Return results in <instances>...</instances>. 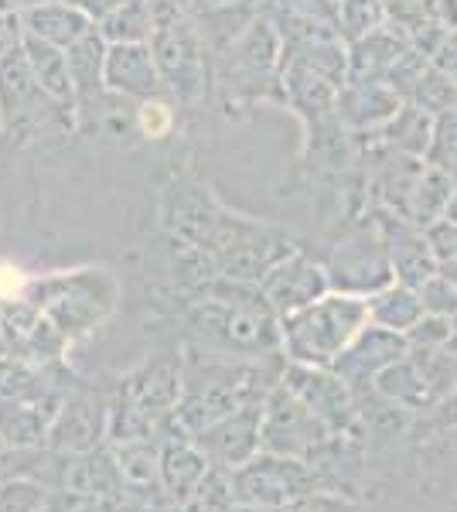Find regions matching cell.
I'll return each instance as SVG.
<instances>
[{
	"label": "cell",
	"mask_w": 457,
	"mask_h": 512,
	"mask_svg": "<svg viewBox=\"0 0 457 512\" xmlns=\"http://www.w3.org/2000/svg\"><path fill=\"white\" fill-rule=\"evenodd\" d=\"M188 325V345L229 359H273L284 355L280 315L270 308L260 284L222 277L202 301L181 311Z\"/></svg>",
	"instance_id": "1"
},
{
	"label": "cell",
	"mask_w": 457,
	"mask_h": 512,
	"mask_svg": "<svg viewBox=\"0 0 457 512\" xmlns=\"http://www.w3.org/2000/svg\"><path fill=\"white\" fill-rule=\"evenodd\" d=\"M284 355L273 359H229L185 345V386L178 400V424L195 437L232 417L249 403H263L284 373Z\"/></svg>",
	"instance_id": "2"
},
{
	"label": "cell",
	"mask_w": 457,
	"mask_h": 512,
	"mask_svg": "<svg viewBox=\"0 0 457 512\" xmlns=\"http://www.w3.org/2000/svg\"><path fill=\"white\" fill-rule=\"evenodd\" d=\"M287 41L277 21L260 14L239 35L212 52V79L229 110H253L260 103L284 106Z\"/></svg>",
	"instance_id": "3"
},
{
	"label": "cell",
	"mask_w": 457,
	"mask_h": 512,
	"mask_svg": "<svg viewBox=\"0 0 457 512\" xmlns=\"http://www.w3.org/2000/svg\"><path fill=\"white\" fill-rule=\"evenodd\" d=\"M151 7L154 28L147 45L154 52L157 69H161L164 89L181 110H195L215 89L212 48L181 0H151Z\"/></svg>",
	"instance_id": "4"
},
{
	"label": "cell",
	"mask_w": 457,
	"mask_h": 512,
	"mask_svg": "<svg viewBox=\"0 0 457 512\" xmlns=\"http://www.w3.org/2000/svg\"><path fill=\"white\" fill-rule=\"evenodd\" d=\"M28 297L69 342L89 338L120 304V277L106 263H86L72 270L31 277Z\"/></svg>",
	"instance_id": "5"
},
{
	"label": "cell",
	"mask_w": 457,
	"mask_h": 512,
	"mask_svg": "<svg viewBox=\"0 0 457 512\" xmlns=\"http://www.w3.org/2000/svg\"><path fill=\"white\" fill-rule=\"evenodd\" d=\"M185 386V352H154L120 379L110 410V441L161 437Z\"/></svg>",
	"instance_id": "6"
},
{
	"label": "cell",
	"mask_w": 457,
	"mask_h": 512,
	"mask_svg": "<svg viewBox=\"0 0 457 512\" xmlns=\"http://www.w3.org/2000/svg\"><path fill=\"white\" fill-rule=\"evenodd\" d=\"M369 325V297L328 291L314 304L280 318L284 359L304 366H335V359Z\"/></svg>",
	"instance_id": "7"
},
{
	"label": "cell",
	"mask_w": 457,
	"mask_h": 512,
	"mask_svg": "<svg viewBox=\"0 0 457 512\" xmlns=\"http://www.w3.org/2000/svg\"><path fill=\"white\" fill-rule=\"evenodd\" d=\"M79 130L76 106L58 103L38 86L24 48L0 59V134L18 144H41L52 137H69Z\"/></svg>",
	"instance_id": "8"
},
{
	"label": "cell",
	"mask_w": 457,
	"mask_h": 512,
	"mask_svg": "<svg viewBox=\"0 0 457 512\" xmlns=\"http://www.w3.org/2000/svg\"><path fill=\"white\" fill-rule=\"evenodd\" d=\"M294 250H301V239L290 229L270 219L246 216V212H236L229 205L222 209L209 239V253L219 274L229 280H243V284H260Z\"/></svg>",
	"instance_id": "9"
},
{
	"label": "cell",
	"mask_w": 457,
	"mask_h": 512,
	"mask_svg": "<svg viewBox=\"0 0 457 512\" xmlns=\"http://www.w3.org/2000/svg\"><path fill=\"white\" fill-rule=\"evenodd\" d=\"M140 270L144 284L157 301H181V311L202 301L219 280L212 253L188 239L157 229L154 236L144 239L140 246Z\"/></svg>",
	"instance_id": "10"
},
{
	"label": "cell",
	"mask_w": 457,
	"mask_h": 512,
	"mask_svg": "<svg viewBox=\"0 0 457 512\" xmlns=\"http://www.w3.org/2000/svg\"><path fill=\"white\" fill-rule=\"evenodd\" d=\"M324 270H328L331 291L355 297H372L396 280L386 236H382L369 209L359 219L345 222L342 236L331 243V253L324 256Z\"/></svg>",
	"instance_id": "11"
},
{
	"label": "cell",
	"mask_w": 457,
	"mask_h": 512,
	"mask_svg": "<svg viewBox=\"0 0 457 512\" xmlns=\"http://www.w3.org/2000/svg\"><path fill=\"white\" fill-rule=\"evenodd\" d=\"M331 434L335 431L294 390H287L284 383L273 386L267 403H263L260 451L314 465L321 451L331 444Z\"/></svg>",
	"instance_id": "12"
},
{
	"label": "cell",
	"mask_w": 457,
	"mask_h": 512,
	"mask_svg": "<svg viewBox=\"0 0 457 512\" xmlns=\"http://www.w3.org/2000/svg\"><path fill=\"white\" fill-rule=\"evenodd\" d=\"M321 485V472L307 461L280 458V454L260 451L246 465L232 468V489H236L239 506H263L277 509L301 502Z\"/></svg>",
	"instance_id": "13"
},
{
	"label": "cell",
	"mask_w": 457,
	"mask_h": 512,
	"mask_svg": "<svg viewBox=\"0 0 457 512\" xmlns=\"http://www.w3.org/2000/svg\"><path fill=\"white\" fill-rule=\"evenodd\" d=\"M222 209H226V202L212 192L209 181L198 175L191 164H185V168H174L171 178L164 181L161 202H157V219H161V229L209 250V239L215 233V222H219Z\"/></svg>",
	"instance_id": "14"
},
{
	"label": "cell",
	"mask_w": 457,
	"mask_h": 512,
	"mask_svg": "<svg viewBox=\"0 0 457 512\" xmlns=\"http://www.w3.org/2000/svg\"><path fill=\"white\" fill-rule=\"evenodd\" d=\"M280 383L294 390L307 407L318 414L335 434L352 431L359 420V403L355 390L345 383L331 366H304V362H284Z\"/></svg>",
	"instance_id": "15"
},
{
	"label": "cell",
	"mask_w": 457,
	"mask_h": 512,
	"mask_svg": "<svg viewBox=\"0 0 457 512\" xmlns=\"http://www.w3.org/2000/svg\"><path fill=\"white\" fill-rule=\"evenodd\" d=\"M260 291L270 301V308L277 311L280 318H287L328 294L331 280H328V270H324V260H314L301 246V250L284 256V260L260 280Z\"/></svg>",
	"instance_id": "16"
},
{
	"label": "cell",
	"mask_w": 457,
	"mask_h": 512,
	"mask_svg": "<svg viewBox=\"0 0 457 512\" xmlns=\"http://www.w3.org/2000/svg\"><path fill=\"white\" fill-rule=\"evenodd\" d=\"M161 485H164V495L174 509H185L191 506L195 499L198 485L205 482L209 475L212 461L205 458V451L195 444L185 427L178 424V417H171L161 431Z\"/></svg>",
	"instance_id": "17"
},
{
	"label": "cell",
	"mask_w": 457,
	"mask_h": 512,
	"mask_svg": "<svg viewBox=\"0 0 457 512\" xmlns=\"http://www.w3.org/2000/svg\"><path fill=\"white\" fill-rule=\"evenodd\" d=\"M110 410L113 400L99 393H76L65 396L62 407L48 431V448L65 454H89L110 437Z\"/></svg>",
	"instance_id": "18"
},
{
	"label": "cell",
	"mask_w": 457,
	"mask_h": 512,
	"mask_svg": "<svg viewBox=\"0 0 457 512\" xmlns=\"http://www.w3.org/2000/svg\"><path fill=\"white\" fill-rule=\"evenodd\" d=\"M406 352H410V338L400 332H389V328H379L369 321V325L359 332V338L338 355L331 369H335L355 393H365L376 386V376L382 369L400 362Z\"/></svg>",
	"instance_id": "19"
},
{
	"label": "cell",
	"mask_w": 457,
	"mask_h": 512,
	"mask_svg": "<svg viewBox=\"0 0 457 512\" xmlns=\"http://www.w3.org/2000/svg\"><path fill=\"white\" fill-rule=\"evenodd\" d=\"M406 99L386 79H348L338 93V120L352 137L376 134L403 110Z\"/></svg>",
	"instance_id": "20"
},
{
	"label": "cell",
	"mask_w": 457,
	"mask_h": 512,
	"mask_svg": "<svg viewBox=\"0 0 457 512\" xmlns=\"http://www.w3.org/2000/svg\"><path fill=\"white\" fill-rule=\"evenodd\" d=\"M369 212L376 216L382 236H386L396 284L417 287V291H420L430 277L440 274V267H437L434 253H430L427 236H423L420 226H413L410 219L396 216V212H389V209H369Z\"/></svg>",
	"instance_id": "21"
},
{
	"label": "cell",
	"mask_w": 457,
	"mask_h": 512,
	"mask_svg": "<svg viewBox=\"0 0 457 512\" xmlns=\"http://www.w3.org/2000/svg\"><path fill=\"white\" fill-rule=\"evenodd\" d=\"M263 403H249V407L236 410L232 417L212 424L209 431L195 434V444L205 451V458H209L215 468H229L232 472V468L246 465L249 458L260 454Z\"/></svg>",
	"instance_id": "22"
},
{
	"label": "cell",
	"mask_w": 457,
	"mask_h": 512,
	"mask_svg": "<svg viewBox=\"0 0 457 512\" xmlns=\"http://www.w3.org/2000/svg\"><path fill=\"white\" fill-rule=\"evenodd\" d=\"M106 93L123 96L130 103L168 96L147 41H140V45H110V52H106Z\"/></svg>",
	"instance_id": "23"
},
{
	"label": "cell",
	"mask_w": 457,
	"mask_h": 512,
	"mask_svg": "<svg viewBox=\"0 0 457 512\" xmlns=\"http://www.w3.org/2000/svg\"><path fill=\"white\" fill-rule=\"evenodd\" d=\"M65 400V396H62ZM62 400H21V396H0V441L11 451L41 448L48 444L52 420Z\"/></svg>",
	"instance_id": "24"
},
{
	"label": "cell",
	"mask_w": 457,
	"mask_h": 512,
	"mask_svg": "<svg viewBox=\"0 0 457 512\" xmlns=\"http://www.w3.org/2000/svg\"><path fill=\"white\" fill-rule=\"evenodd\" d=\"M116 465L123 475V495H137L140 506H151V495L164 492L161 485V441L157 437H130L113 441Z\"/></svg>",
	"instance_id": "25"
},
{
	"label": "cell",
	"mask_w": 457,
	"mask_h": 512,
	"mask_svg": "<svg viewBox=\"0 0 457 512\" xmlns=\"http://www.w3.org/2000/svg\"><path fill=\"white\" fill-rule=\"evenodd\" d=\"M191 11V18L198 21L209 48H222L232 35L246 28L253 18L270 14L273 0H181Z\"/></svg>",
	"instance_id": "26"
},
{
	"label": "cell",
	"mask_w": 457,
	"mask_h": 512,
	"mask_svg": "<svg viewBox=\"0 0 457 512\" xmlns=\"http://www.w3.org/2000/svg\"><path fill=\"white\" fill-rule=\"evenodd\" d=\"M406 48H410V35H406L403 24L389 18L372 35L348 45V69H352L348 79H386Z\"/></svg>",
	"instance_id": "27"
},
{
	"label": "cell",
	"mask_w": 457,
	"mask_h": 512,
	"mask_svg": "<svg viewBox=\"0 0 457 512\" xmlns=\"http://www.w3.org/2000/svg\"><path fill=\"white\" fill-rule=\"evenodd\" d=\"M21 18L28 38L48 41V45L58 48L76 45L82 35H89L96 28V21L72 0H45V4L31 7V11H21Z\"/></svg>",
	"instance_id": "28"
},
{
	"label": "cell",
	"mask_w": 457,
	"mask_h": 512,
	"mask_svg": "<svg viewBox=\"0 0 457 512\" xmlns=\"http://www.w3.org/2000/svg\"><path fill=\"white\" fill-rule=\"evenodd\" d=\"M270 18L277 21L287 45L338 35V0H273Z\"/></svg>",
	"instance_id": "29"
},
{
	"label": "cell",
	"mask_w": 457,
	"mask_h": 512,
	"mask_svg": "<svg viewBox=\"0 0 457 512\" xmlns=\"http://www.w3.org/2000/svg\"><path fill=\"white\" fill-rule=\"evenodd\" d=\"M434 123L437 120L430 117V113H423L420 106L403 103V110L396 113L386 127L376 130V134L355 137V140L386 147V151H396V154H406V158H423V161H427L430 144H434Z\"/></svg>",
	"instance_id": "30"
},
{
	"label": "cell",
	"mask_w": 457,
	"mask_h": 512,
	"mask_svg": "<svg viewBox=\"0 0 457 512\" xmlns=\"http://www.w3.org/2000/svg\"><path fill=\"white\" fill-rule=\"evenodd\" d=\"M79 495L35 478H0V512H79Z\"/></svg>",
	"instance_id": "31"
},
{
	"label": "cell",
	"mask_w": 457,
	"mask_h": 512,
	"mask_svg": "<svg viewBox=\"0 0 457 512\" xmlns=\"http://www.w3.org/2000/svg\"><path fill=\"white\" fill-rule=\"evenodd\" d=\"M106 52H110V41L99 35V28H93L89 35H82L76 45L65 48V59H69L72 86H76L79 103L106 93Z\"/></svg>",
	"instance_id": "32"
},
{
	"label": "cell",
	"mask_w": 457,
	"mask_h": 512,
	"mask_svg": "<svg viewBox=\"0 0 457 512\" xmlns=\"http://www.w3.org/2000/svg\"><path fill=\"white\" fill-rule=\"evenodd\" d=\"M376 390L382 396H389L393 403H400V407H406L410 414H427V410H434L440 403L437 393L430 390V383L417 369V362L410 359V352H406L400 362L382 369L376 376Z\"/></svg>",
	"instance_id": "33"
},
{
	"label": "cell",
	"mask_w": 457,
	"mask_h": 512,
	"mask_svg": "<svg viewBox=\"0 0 457 512\" xmlns=\"http://www.w3.org/2000/svg\"><path fill=\"white\" fill-rule=\"evenodd\" d=\"M451 192H454V171L440 168V164H423L417 185H413V195L406 202L403 219H410L413 226L427 229L430 222L447 216V205H451Z\"/></svg>",
	"instance_id": "34"
},
{
	"label": "cell",
	"mask_w": 457,
	"mask_h": 512,
	"mask_svg": "<svg viewBox=\"0 0 457 512\" xmlns=\"http://www.w3.org/2000/svg\"><path fill=\"white\" fill-rule=\"evenodd\" d=\"M24 59L31 65V76L38 79V86L45 89L48 96H55L58 103L79 106L76 99V86H72V72H69V59H65V48L48 45V41L28 38L24 41Z\"/></svg>",
	"instance_id": "35"
},
{
	"label": "cell",
	"mask_w": 457,
	"mask_h": 512,
	"mask_svg": "<svg viewBox=\"0 0 457 512\" xmlns=\"http://www.w3.org/2000/svg\"><path fill=\"white\" fill-rule=\"evenodd\" d=\"M423 315L427 311H423L417 287H406L393 280L389 287H382L379 294L369 297V321L379 328H389V332L410 335V328H417Z\"/></svg>",
	"instance_id": "36"
},
{
	"label": "cell",
	"mask_w": 457,
	"mask_h": 512,
	"mask_svg": "<svg viewBox=\"0 0 457 512\" xmlns=\"http://www.w3.org/2000/svg\"><path fill=\"white\" fill-rule=\"evenodd\" d=\"M96 28L110 45H140V41H151V28H154L151 0H127L123 7H116L110 18L99 21Z\"/></svg>",
	"instance_id": "37"
},
{
	"label": "cell",
	"mask_w": 457,
	"mask_h": 512,
	"mask_svg": "<svg viewBox=\"0 0 457 512\" xmlns=\"http://www.w3.org/2000/svg\"><path fill=\"white\" fill-rule=\"evenodd\" d=\"M389 21L386 0H338V35L348 45L365 35H372L376 28Z\"/></svg>",
	"instance_id": "38"
},
{
	"label": "cell",
	"mask_w": 457,
	"mask_h": 512,
	"mask_svg": "<svg viewBox=\"0 0 457 512\" xmlns=\"http://www.w3.org/2000/svg\"><path fill=\"white\" fill-rule=\"evenodd\" d=\"M406 103L420 106L423 113H430V117H444L447 110H454L457 106V82L447 76L444 69H437L434 62H430V69L423 72L420 86L413 89V96L406 99Z\"/></svg>",
	"instance_id": "39"
},
{
	"label": "cell",
	"mask_w": 457,
	"mask_h": 512,
	"mask_svg": "<svg viewBox=\"0 0 457 512\" xmlns=\"http://www.w3.org/2000/svg\"><path fill=\"white\" fill-rule=\"evenodd\" d=\"M178 110L181 106L174 103L171 96H157V99H144L137 103V134L140 140H168L178 127Z\"/></svg>",
	"instance_id": "40"
},
{
	"label": "cell",
	"mask_w": 457,
	"mask_h": 512,
	"mask_svg": "<svg viewBox=\"0 0 457 512\" xmlns=\"http://www.w3.org/2000/svg\"><path fill=\"white\" fill-rule=\"evenodd\" d=\"M430 69V59L423 52H417V48H406V52L396 59V65L389 69V76H386V82L389 86L396 89L403 99H410L413 96V89L420 86V79H423V72Z\"/></svg>",
	"instance_id": "41"
},
{
	"label": "cell",
	"mask_w": 457,
	"mask_h": 512,
	"mask_svg": "<svg viewBox=\"0 0 457 512\" xmlns=\"http://www.w3.org/2000/svg\"><path fill=\"white\" fill-rule=\"evenodd\" d=\"M427 161L440 164V168H447V171H457V106L447 110L444 117H437L434 144H430Z\"/></svg>",
	"instance_id": "42"
},
{
	"label": "cell",
	"mask_w": 457,
	"mask_h": 512,
	"mask_svg": "<svg viewBox=\"0 0 457 512\" xmlns=\"http://www.w3.org/2000/svg\"><path fill=\"white\" fill-rule=\"evenodd\" d=\"M420 301L427 315L454 318L457 315V284L447 274H434L420 287Z\"/></svg>",
	"instance_id": "43"
},
{
	"label": "cell",
	"mask_w": 457,
	"mask_h": 512,
	"mask_svg": "<svg viewBox=\"0 0 457 512\" xmlns=\"http://www.w3.org/2000/svg\"><path fill=\"white\" fill-rule=\"evenodd\" d=\"M423 236H427V246L430 253H434L437 267H447V263L457 260V222L454 219H437L430 222L427 229H423Z\"/></svg>",
	"instance_id": "44"
},
{
	"label": "cell",
	"mask_w": 457,
	"mask_h": 512,
	"mask_svg": "<svg viewBox=\"0 0 457 512\" xmlns=\"http://www.w3.org/2000/svg\"><path fill=\"white\" fill-rule=\"evenodd\" d=\"M451 335V318H437V315H423L417 328H410V345H423V349H434V345H447Z\"/></svg>",
	"instance_id": "45"
},
{
	"label": "cell",
	"mask_w": 457,
	"mask_h": 512,
	"mask_svg": "<svg viewBox=\"0 0 457 512\" xmlns=\"http://www.w3.org/2000/svg\"><path fill=\"white\" fill-rule=\"evenodd\" d=\"M24 41H28V31H24V18L21 11H0V59H7V55L21 52Z\"/></svg>",
	"instance_id": "46"
},
{
	"label": "cell",
	"mask_w": 457,
	"mask_h": 512,
	"mask_svg": "<svg viewBox=\"0 0 457 512\" xmlns=\"http://www.w3.org/2000/svg\"><path fill=\"white\" fill-rule=\"evenodd\" d=\"M28 284H31V277L24 274L21 267H14L11 260H0V304L24 297L28 294Z\"/></svg>",
	"instance_id": "47"
},
{
	"label": "cell",
	"mask_w": 457,
	"mask_h": 512,
	"mask_svg": "<svg viewBox=\"0 0 457 512\" xmlns=\"http://www.w3.org/2000/svg\"><path fill=\"white\" fill-rule=\"evenodd\" d=\"M72 4L82 7V11H86L89 18H93V21L99 24L103 18H110V14L116 11V7H123V4H127V0H72Z\"/></svg>",
	"instance_id": "48"
},
{
	"label": "cell",
	"mask_w": 457,
	"mask_h": 512,
	"mask_svg": "<svg viewBox=\"0 0 457 512\" xmlns=\"http://www.w3.org/2000/svg\"><path fill=\"white\" fill-rule=\"evenodd\" d=\"M447 219L457 222V171H454V192H451V205H447Z\"/></svg>",
	"instance_id": "49"
},
{
	"label": "cell",
	"mask_w": 457,
	"mask_h": 512,
	"mask_svg": "<svg viewBox=\"0 0 457 512\" xmlns=\"http://www.w3.org/2000/svg\"><path fill=\"white\" fill-rule=\"evenodd\" d=\"M38 4H45V0H11L14 11H31V7H38Z\"/></svg>",
	"instance_id": "50"
},
{
	"label": "cell",
	"mask_w": 457,
	"mask_h": 512,
	"mask_svg": "<svg viewBox=\"0 0 457 512\" xmlns=\"http://www.w3.org/2000/svg\"><path fill=\"white\" fill-rule=\"evenodd\" d=\"M440 274H447V277H451L454 284H457V260H454V263H447V267H440Z\"/></svg>",
	"instance_id": "51"
},
{
	"label": "cell",
	"mask_w": 457,
	"mask_h": 512,
	"mask_svg": "<svg viewBox=\"0 0 457 512\" xmlns=\"http://www.w3.org/2000/svg\"><path fill=\"white\" fill-rule=\"evenodd\" d=\"M7 451H11V448H7V444H4V441H0V465H4V458H7Z\"/></svg>",
	"instance_id": "52"
}]
</instances>
